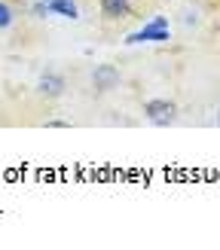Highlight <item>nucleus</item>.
Listing matches in <instances>:
<instances>
[{
	"label": "nucleus",
	"mask_w": 220,
	"mask_h": 250,
	"mask_svg": "<svg viewBox=\"0 0 220 250\" xmlns=\"http://www.w3.org/2000/svg\"><path fill=\"white\" fill-rule=\"evenodd\" d=\"M217 125H220V113H217Z\"/></svg>",
	"instance_id": "9"
},
{
	"label": "nucleus",
	"mask_w": 220,
	"mask_h": 250,
	"mask_svg": "<svg viewBox=\"0 0 220 250\" xmlns=\"http://www.w3.org/2000/svg\"><path fill=\"white\" fill-rule=\"evenodd\" d=\"M65 92H67V83H65V73H58V70H46L43 77L37 80V95H40L43 101H58Z\"/></svg>",
	"instance_id": "2"
},
{
	"label": "nucleus",
	"mask_w": 220,
	"mask_h": 250,
	"mask_svg": "<svg viewBox=\"0 0 220 250\" xmlns=\"http://www.w3.org/2000/svg\"><path fill=\"white\" fill-rule=\"evenodd\" d=\"M92 85H95V92H113L119 85V70L113 64H98L92 70Z\"/></svg>",
	"instance_id": "4"
},
{
	"label": "nucleus",
	"mask_w": 220,
	"mask_h": 250,
	"mask_svg": "<svg viewBox=\"0 0 220 250\" xmlns=\"http://www.w3.org/2000/svg\"><path fill=\"white\" fill-rule=\"evenodd\" d=\"M46 12H52L58 19H67V21H77L80 19V3L77 0H43Z\"/></svg>",
	"instance_id": "5"
},
{
	"label": "nucleus",
	"mask_w": 220,
	"mask_h": 250,
	"mask_svg": "<svg viewBox=\"0 0 220 250\" xmlns=\"http://www.w3.org/2000/svg\"><path fill=\"white\" fill-rule=\"evenodd\" d=\"M144 116L153 125H171L177 119V104L171 98H153V101L144 104Z\"/></svg>",
	"instance_id": "1"
},
{
	"label": "nucleus",
	"mask_w": 220,
	"mask_h": 250,
	"mask_svg": "<svg viewBox=\"0 0 220 250\" xmlns=\"http://www.w3.org/2000/svg\"><path fill=\"white\" fill-rule=\"evenodd\" d=\"M168 40V21L165 19H153L147 28L129 37V43H165Z\"/></svg>",
	"instance_id": "3"
},
{
	"label": "nucleus",
	"mask_w": 220,
	"mask_h": 250,
	"mask_svg": "<svg viewBox=\"0 0 220 250\" xmlns=\"http://www.w3.org/2000/svg\"><path fill=\"white\" fill-rule=\"evenodd\" d=\"M16 24V9L9 0H0V31H9Z\"/></svg>",
	"instance_id": "7"
},
{
	"label": "nucleus",
	"mask_w": 220,
	"mask_h": 250,
	"mask_svg": "<svg viewBox=\"0 0 220 250\" xmlns=\"http://www.w3.org/2000/svg\"><path fill=\"white\" fill-rule=\"evenodd\" d=\"M98 3H101V12H104L110 21L126 19L129 12H132V0H98Z\"/></svg>",
	"instance_id": "6"
},
{
	"label": "nucleus",
	"mask_w": 220,
	"mask_h": 250,
	"mask_svg": "<svg viewBox=\"0 0 220 250\" xmlns=\"http://www.w3.org/2000/svg\"><path fill=\"white\" fill-rule=\"evenodd\" d=\"M49 128H67V122H61V119H55V122H46Z\"/></svg>",
	"instance_id": "8"
}]
</instances>
